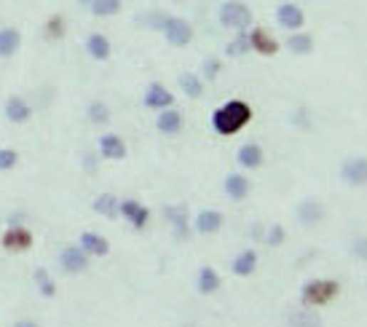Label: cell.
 I'll use <instances>...</instances> for the list:
<instances>
[{
  "label": "cell",
  "instance_id": "6da1fadb",
  "mask_svg": "<svg viewBox=\"0 0 367 327\" xmlns=\"http://www.w3.org/2000/svg\"><path fill=\"white\" fill-rule=\"evenodd\" d=\"M252 121V108L244 99H228L212 113V129L220 137H234Z\"/></svg>",
  "mask_w": 367,
  "mask_h": 327
},
{
  "label": "cell",
  "instance_id": "7a4b0ae2",
  "mask_svg": "<svg viewBox=\"0 0 367 327\" xmlns=\"http://www.w3.org/2000/svg\"><path fill=\"white\" fill-rule=\"evenodd\" d=\"M217 22L223 24L225 30L239 33V30H249V27H252L255 14H252V9H249L247 3H242V0H225L223 6L217 9Z\"/></svg>",
  "mask_w": 367,
  "mask_h": 327
},
{
  "label": "cell",
  "instance_id": "3957f363",
  "mask_svg": "<svg viewBox=\"0 0 367 327\" xmlns=\"http://www.w3.org/2000/svg\"><path fill=\"white\" fill-rule=\"evenodd\" d=\"M338 282L335 279H309L303 284V303L309 306H327L338 295Z\"/></svg>",
  "mask_w": 367,
  "mask_h": 327
},
{
  "label": "cell",
  "instance_id": "277c9868",
  "mask_svg": "<svg viewBox=\"0 0 367 327\" xmlns=\"http://www.w3.org/2000/svg\"><path fill=\"white\" fill-rule=\"evenodd\" d=\"M161 33H164V38H167L169 46H177V49H185V46H190V41H193V24L188 22V19H182V16H167V22H164V27H161Z\"/></svg>",
  "mask_w": 367,
  "mask_h": 327
},
{
  "label": "cell",
  "instance_id": "5b68a950",
  "mask_svg": "<svg viewBox=\"0 0 367 327\" xmlns=\"http://www.w3.org/2000/svg\"><path fill=\"white\" fill-rule=\"evenodd\" d=\"M97 151H100V159H105V161H123L129 148H126V140H123L121 134L108 131V134H102L100 142H97Z\"/></svg>",
  "mask_w": 367,
  "mask_h": 327
},
{
  "label": "cell",
  "instance_id": "8992f818",
  "mask_svg": "<svg viewBox=\"0 0 367 327\" xmlns=\"http://www.w3.org/2000/svg\"><path fill=\"white\" fill-rule=\"evenodd\" d=\"M276 24L289 33H298L306 27V14L298 3H279L276 6Z\"/></svg>",
  "mask_w": 367,
  "mask_h": 327
},
{
  "label": "cell",
  "instance_id": "52a82bcc",
  "mask_svg": "<svg viewBox=\"0 0 367 327\" xmlns=\"http://www.w3.org/2000/svg\"><path fill=\"white\" fill-rule=\"evenodd\" d=\"M341 180L348 188H365L367 186V159L365 156H354L343 161L341 166Z\"/></svg>",
  "mask_w": 367,
  "mask_h": 327
},
{
  "label": "cell",
  "instance_id": "ba28073f",
  "mask_svg": "<svg viewBox=\"0 0 367 327\" xmlns=\"http://www.w3.org/2000/svg\"><path fill=\"white\" fill-rule=\"evenodd\" d=\"M118 215H121L134 231H143L145 226H148V220H150V209L145 207L143 201H137V198H123Z\"/></svg>",
  "mask_w": 367,
  "mask_h": 327
},
{
  "label": "cell",
  "instance_id": "9c48e42d",
  "mask_svg": "<svg viewBox=\"0 0 367 327\" xmlns=\"http://www.w3.org/2000/svg\"><path fill=\"white\" fill-rule=\"evenodd\" d=\"M143 105L148 110H164V108H172L175 105V94L169 91L164 84H158V81H153V84H148V89H145L143 94Z\"/></svg>",
  "mask_w": 367,
  "mask_h": 327
},
{
  "label": "cell",
  "instance_id": "30bf717a",
  "mask_svg": "<svg viewBox=\"0 0 367 327\" xmlns=\"http://www.w3.org/2000/svg\"><path fill=\"white\" fill-rule=\"evenodd\" d=\"M89 261H91V255L83 252L81 247H65V250L59 252V266H62V271L67 273H83L89 268Z\"/></svg>",
  "mask_w": 367,
  "mask_h": 327
},
{
  "label": "cell",
  "instance_id": "8fae6325",
  "mask_svg": "<svg viewBox=\"0 0 367 327\" xmlns=\"http://www.w3.org/2000/svg\"><path fill=\"white\" fill-rule=\"evenodd\" d=\"M164 215H167L169 226L175 231V236H177V239H188V233H190L188 207H185V204H169V207H164Z\"/></svg>",
  "mask_w": 367,
  "mask_h": 327
},
{
  "label": "cell",
  "instance_id": "7c38bea8",
  "mask_svg": "<svg viewBox=\"0 0 367 327\" xmlns=\"http://www.w3.org/2000/svg\"><path fill=\"white\" fill-rule=\"evenodd\" d=\"M182 124H185V119H182V113H180L175 105H172V108L158 110V116H156L158 134H164V137H175V134L182 131Z\"/></svg>",
  "mask_w": 367,
  "mask_h": 327
},
{
  "label": "cell",
  "instance_id": "4fadbf2b",
  "mask_svg": "<svg viewBox=\"0 0 367 327\" xmlns=\"http://www.w3.org/2000/svg\"><path fill=\"white\" fill-rule=\"evenodd\" d=\"M249 44H252V51H257L260 56H274L281 49L276 38L268 30H263V27H252L249 30Z\"/></svg>",
  "mask_w": 367,
  "mask_h": 327
},
{
  "label": "cell",
  "instance_id": "5bb4252c",
  "mask_svg": "<svg viewBox=\"0 0 367 327\" xmlns=\"http://www.w3.org/2000/svg\"><path fill=\"white\" fill-rule=\"evenodd\" d=\"M223 191L231 201H244V198L249 196V191H252V183H249V177L242 175V172H231V175L225 177Z\"/></svg>",
  "mask_w": 367,
  "mask_h": 327
},
{
  "label": "cell",
  "instance_id": "9a60e30c",
  "mask_svg": "<svg viewBox=\"0 0 367 327\" xmlns=\"http://www.w3.org/2000/svg\"><path fill=\"white\" fill-rule=\"evenodd\" d=\"M223 212H217V209H201L199 215L193 218V228L204 233V236H212V233H217V231L223 228Z\"/></svg>",
  "mask_w": 367,
  "mask_h": 327
},
{
  "label": "cell",
  "instance_id": "2e32d148",
  "mask_svg": "<svg viewBox=\"0 0 367 327\" xmlns=\"http://www.w3.org/2000/svg\"><path fill=\"white\" fill-rule=\"evenodd\" d=\"M236 161L242 169H260L263 161H266V153L257 142H244L239 151H236Z\"/></svg>",
  "mask_w": 367,
  "mask_h": 327
},
{
  "label": "cell",
  "instance_id": "e0dca14e",
  "mask_svg": "<svg viewBox=\"0 0 367 327\" xmlns=\"http://www.w3.org/2000/svg\"><path fill=\"white\" fill-rule=\"evenodd\" d=\"M324 207L322 201H316V198H306V201H301L298 204V223L301 226H306V228H311V226H319L324 220Z\"/></svg>",
  "mask_w": 367,
  "mask_h": 327
},
{
  "label": "cell",
  "instance_id": "ac0fdd59",
  "mask_svg": "<svg viewBox=\"0 0 367 327\" xmlns=\"http://www.w3.org/2000/svg\"><path fill=\"white\" fill-rule=\"evenodd\" d=\"M86 54H89L94 62H108L113 54L110 38L105 33H91L89 38H86Z\"/></svg>",
  "mask_w": 367,
  "mask_h": 327
},
{
  "label": "cell",
  "instance_id": "d6986e66",
  "mask_svg": "<svg viewBox=\"0 0 367 327\" xmlns=\"http://www.w3.org/2000/svg\"><path fill=\"white\" fill-rule=\"evenodd\" d=\"M78 247L83 252L94 255V258H105V255L110 252V241L105 239V236H100V233H94V231H83V233H81Z\"/></svg>",
  "mask_w": 367,
  "mask_h": 327
},
{
  "label": "cell",
  "instance_id": "ffe728a7",
  "mask_svg": "<svg viewBox=\"0 0 367 327\" xmlns=\"http://www.w3.org/2000/svg\"><path fill=\"white\" fill-rule=\"evenodd\" d=\"M30 244H33V233L27 228H22V226H14V228H9L3 233V247L9 252H22Z\"/></svg>",
  "mask_w": 367,
  "mask_h": 327
},
{
  "label": "cell",
  "instance_id": "44dd1931",
  "mask_svg": "<svg viewBox=\"0 0 367 327\" xmlns=\"http://www.w3.org/2000/svg\"><path fill=\"white\" fill-rule=\"evenodd\" d=\"M6 119L11 124H27L33 119V108L27 105V99L22 97H9L6 99Z\"/></svg>",
  "mask_w": 367,
  "mask_h": 327
},
{
  "label": "cell",
  "instance_id": "7402d4cb",
  "mask_svg": "<svg viewBox=\"0 0 367 327\" xmlns=\"http://www.w3.org/2000/svg\"><path fill=\"white\" fill-rule=\"evenodd\" d=\"M196 287H199L201 295H214L223 287V279H220V273L214 271L212 266H201L199 276H196Z\"/></svg>",
  "mask_w": 367,
  "mask_h": 327
},
{
  "label": "cell",
  "instance_id": "603a6c76",
  "mask_svg": "<svg viewBox=\"0 0 367 327\" xmlns=\"http://www.w3.org/2000/svg\"><path fill=\"white\" fill-rule=\"evenodd\" d=\"M284 49H287L289 54L295 56H306L314 51V35L303 33V30H298V33H289L287 41H284Z\"/></svg>",
  "mask_w": 367,
  "mask_h": 327
},
{
  "label": "cell",
  "instance_id": "cb8c5ba5",
  "mask_svg": "<svg viewBox=\"0 0 367 327\" xmlns=\"http://www.w3.org/2000/svg\"><path fill=\"white\" fill-rule=\"evenodd\" d=\"M19 46H22V33L16 27H0V59L14 56Z\"/></svg>",
  "mask_w": 367,
  "mask_h": 327
},
{
  "label": "cell",
  "instance_id": "d4e9b609",
  "mask_svg": "<svg viewBox=\"0 0 367 327\" xmlns=\"http://www.w3.org/2000/svg\"><path fill=\"white\" fill-rule=\"evenodd\" d=\"M287 327H324V322L314 308H292L287 316Z\"/></svg>",
  "mask_w": 367,
  "mask_h": 327
},
{
  "label": "cell",
  "instance_id": "484cf974",
  "mask_svg": "<svg viewBox=\"0 0 367 327\" xmlns=\"http://www.w3.org/2000/svg\"><path fill=\"white\" fill-rule=\"evenodd\" d=\"M177 86H180V91H182V94H185L188 99L204 97V78H201L199 73H180Z\"/></svg>",
  "mask_w": 367,
  "mask_h": 327
},
{
  "label": "cell",
  "instance_id": "4316f807",
  "mask_svg": "<svg viewBox=\"0 0 367 327\" xmlns=\"http://www.w3.org/2000/svg\"><path fill=\"white\" fill-rule=\"evenodd\" d=\"M91 209L100 215V218H118V209H121V198L113 196V193H100V196L91 201Z\"/></svg>",
  "mask_w": 367,
  "mask_h": 327
},
{
  "label": "cell",
  "instance_id": "83f0119b",
  "mask_svg": "<svg viewBox=\"0 0 367 327\" xmlns=\"http://www.w3.org/2000/svg\"><path fill=\"white\" fill-rule=\"evenodd\" d=\"M257 268V252L249 247V250L239 252L234 258V263H231V271L236 273V276H252Z\"/></svg>",
  "mask_w": 367,
  "mask_h": 327
},
{
  "label": "cell",
  "instance_id": "f1b7e54d",
  "mask_svg": "<svg viewBox=\"0 0 367 327\" xmlns=\"http://www.w3.org/2000/svg\"><path fill=\"white\" fill-rule=\"evenodd\" d=\"M249 51H252V44H249V33H247V30H239V33L225 44V56H234V59L249 54Z\"/></svg>",
  "mask_w": 367,
  "mask_h": 327
},
{
  "label": "cell",
  "instance_id": "f546056e",
  "mask_svg": "<svg viewBox=\"0 0 367 327\" xmlns=\"http://www.w3.org/2000/svg\"><path fill=\"white\" fill-rule=\"evenodd\" d=\"M86 119H89L94 126H105V124H110L113 113L102 99H91L89 105H86Z\"/></svg>",
  "mask_w": 367,
  "mask_h": 327
},
{
  "label": "cell",
  "instance_id": "4dcf8cb0",
  "mask_svg": "<svg viewBox=\"0 0 367 327\" xmlns=\"http://www.w3.org/2000/svg\"><path fill=\"white\" fill-rule=\"evenodd\" d=\"M123 0H91L89 11L94 16H115V14L121 11Z\"/></svg>",
  "mask_w": 367,
  "mask_h": 327
},
{
  "label": "cell",
  "instance_id": "1f68e13d",
  "mask_svg": "<svg viewBox=\"0 0 367 327\" xmlns=\"http://www.w3.org/2000/svg\"><path fill=\"white\" fill-rule=\"evenodd\" d=\"M35 284H38V290H41L43 298H54L56 295V284L46 268H35Z\"/></svg>",
  "mask_w": 367,
  "mask_h": 327
},
{
  "label": "cell",
  "instance_id": "d6a6232c",
  "mask_svg": "<svg viewBox=\"0 0 367 327\" xmlns=\"http://www.w3.org/2000/svg\"><path fill=\"white\" fill-rule=\"evenodd\" d=\"M220 73H223V62H220L217 56H207L204 65H201V78H204V81H214Z\"/></svg>",
  "mask_w": 367,
  "mask_h": 327
},
{
  "label": "cell",
  "instance_id": "836d02e7",
  "mask_svg": "<svg viewBox=\"0 0 367 327\" xmlns=\"http://www.w3.org/2000/svg\"><path fill=\"white\" fill-rule=\"evenodd\" d=\"M16 164H19V153L14 148H0V172H11Z\"/></svg>",
  "mask_w": 367,
  "mask_h": 327
},
{
  "label": "cell",
  "instance_id": "e575fe53",
  "mask_svg": "<svg viewBox=\"0 0 367 327\" xmlns=\"http://www.w3.org/2000/svg\"><path fill=\"white\" fill-rule=\"evenodd\" d=\"M65 33V22H62V16H51L48 22H46V38L48 41H59Z\"/></svg>",
  "mask_w": 367,
  "mask_h": 327
},
{
  "label": "cell",
  "instance_id": "d590c367",
  "mask_svg": "<svg viewBox=\"0 0 367 327\" xmlns=\"http://www.w3.org/2000/svg\"><path fill=\"white\" fill-rule=\"evenodd\" d=\"M263 239H266V244L268 247H279V244H284V239H287V233H284V228H281V226H271V228L266 231V236H263Z\"/></svg>",
  "mask_w": 367,
  "mask_h": 327
},
{
  "label": "cell",
  "instance_id": "8d00e7d4",
  "mask_svg": "<svg viewBox=\"0 0 367 327\" xmlns=\"http://www.w3.org/2000/svg\"><path fill=\"white\" fill-rule=\"evenodd\" d=\"M351 255L356 261H367V236H359V239L351 241Z\"/></svg>",
  "mask_w": 367,
  "mask_h": 327
},
{
  "label": "cell",
  "instance_id": "74e56055",
  "mask_svg": "<svg viewBox=\"0 0 367 327\" xmlns=\"http://www.w3.org/2000/svg\"><path fill=\"white\" fill-rule=\"evenodd\" d=\"M83 169H86V172H97V156H89V153H86V156H83Z\"/></svg>",
  "mask_w": 367,
  "mask_h": 327
},
{
  "label": "cell",
  "instance_id": "f35d334b",
  "mask_svg": "<svg viewBox=\"0 0 367 327\" xmlns=\"http://www.w3.org/2000/svg\"><path fill=\"white\" fill-rule=\"evenodd\" d=\"M14 327H41L35 319H19V322H14Z\"/></svg>",
  "mask_w": 367,
  "mask_h": 327
},
{
  "label": "cell",
  "instance_id": "ab89813d",
  "mask_svg": "<svg viewBox=\"0 0 367 327\" xmlns=\"http://www.w3.org/2000/svg\"><path fill=\"white\" fill-rule=\"evenodd\" d=\"M266 236V231L260 228V226H252V239H263Z\"/></svg>",
  "mask_w": 367,
  "mask_h": 327
},
{
  "label": "cell",
  "instance_id": "60d3db41",
  "mask_svg": "<svg viewBox=\"0 0 367 327\" xmlns=\"http://www.w3.org/2000/svg\"><path fill=\"white\" fill-rule=\"evenodd\" d=\"M78 3H81V6H86V9L91 6V0H78Z\"/></svg>",
  "mask_w": 367,
  "mask_h": 327
},
{
  "label": "cell",
  "instance_id": "b9f144b4",
  "mask_svg": "<svg viewBox=\"0 0 367 327\" xmlns=\"http://www.w3.org/2000/svg\"><path fill=\"white\" fill-rule=\"evenodd\" d=\"M177 3H182V0H177Z\"/></svg>",
  "mask_w": 367,
  "mask_h": 327
},
{
  "label": "cell",
  "instance_id": "7bdbcfd3",
  "mask_svg": "<svg viewBox=\"0 0 367 327\" xmlns=\"http://www.w3.org/2000/svg\"><path fill=\"white\" fill-rule=\"evenodd\" d=\"M185 327H190V325H185Z\"/></svg>",
  "mask_w": 367,
  "mask_h": 327
}]
</instances>
